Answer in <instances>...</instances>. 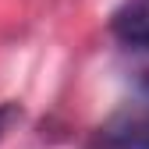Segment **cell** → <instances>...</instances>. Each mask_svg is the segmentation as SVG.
<instances>
[{
  "label": "cell",
  "mask_w": 149,
  "mask_h": 149,
  "mask_svg": "<svg viewBox=\"0 0 149 149\" xmlns=\"http://www.w3.org/2000/svg\"><path fill=\"white\" fill-rule=\"evenodd\" d=\"M89 149H149V103H128L117 114H110Z\"/></svg>",
  "instance_id": "cell-1"
},
{
  "label": "cell",
  "mask_w": 149,
  "mask_h": 149,
  "mask_svg": "<svg viewBox=\"0 0 149 149\" xmlns=\"http://www.w3.org/2000/svg\"><path fill=\"white\" fill-rule=\"evenodd\" d=\"M110 32L128 50H149V0H124L110 14Z\"/></svg>",
  "instance_id": "cell-2"
},
{
  "label": "cell",
  "mask_w": 149,
  "mask_h": 149,
  "mask_svg": "<svg viewBox=\"0 0 149 149\" xmlns=\"http://www.w3.org/2000/svg\"><path fill=\"white\" fill-rule=\"evenodd\" d=\"M132 74H135V82L149 92V50H132Z\"/></svg>",
  "instance_id": "cell-3"
},
{
  "label": "cell",
  "mask_w": 149,
  "mask_h": 149,
  "mask_svg": "<svg viewBox=\"0 0 149 149\" xmlns=\"http://www.w3.org/2000/svg\"><path fill=\"white\" fill-rule=\"evenodd\" d=\"M18 117H22V110H18L14 103H0V139L7 135V128H11Z\"/></svg>",
  "instance_id": "cell-4"
}]
</instances>
